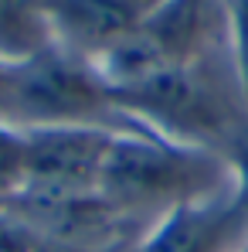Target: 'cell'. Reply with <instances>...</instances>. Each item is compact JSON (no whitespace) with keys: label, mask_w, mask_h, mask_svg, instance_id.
<instances>
[{"label":"cell","mask_w":248,"mask_h":252,"mask_svg":"<svg viewBox=\"0 0 248 252\" xmlns=\"http://www.w3.org/2000/svg\"><path fill=\"white\" fill-rule=\"evenodd\" d=\"M248 249V208L238 191L221 198L184 205L157 218L136 252H245Z\"/></svg>","instance_id":"5"},{"label":"cell","mask_w":248,"mask_h":252,"mask_svg":"<svg viewBox=\"0 0 248 252\" xmlns=\"http://www.w3.org/2000/svg\"><path fill=\"white\" fill-rule=\"evenodd\" d=\"M24 181V129L0 120V205H7Z\"/></svg>","instance_id":"8"},{"label":"cell","mask_w":248,"mask_h":252,"mask_svg":"<svg viewBox=\"0 0 248 252\" xmlns=\"http://www.w3.org/2000/svg\"><path fill=\"white\" fill-rule=\"evenodd\" d=\"M51 44L41 0H0V62L14 65Z\"/></svg>","instance_id":"7"},{"label":"cell","mask_w":248,"mask_h":252,"mask_svg":"<svg viewBox=\"0 0 248 252\" xmlns=\"http://www.w3.org/2000/svg\"><path fill=\"white\" fill-rule=\"evenodd\" d=\"M41 239L14 215L10 208L0 205V252H34Z\"/></svg>","instance_id":"10"},{"label":"cell","mask_w":248,"mask_h":252,"mask_svg":"<svg viewBox=\"0 0 248 252\" xmlns=\"http://www.w3.org/2000/svg\"><path fill=\"white\" fill-rule=\"evenodd\" d=\"M224 3H228V48L238 79L248 92V0H224Z\"/></svg>","instance_id":"9"},{"label":"cell","mask_w":248,"mask_h":252,"mask_svg":"<svg viewBox=\"0 0 248 252\" xmlns=\"http://www.w3.org/2000/svg\"><path fill=\"white\" fill-rule=\"evenodd\" d=\"M245 252H248V249H245Z\"/></svg>","instance_id":"13"},{"label":"cell","mask_w":248,"mask_h":252,"mask_svg":"<svg viewBox=\"0 0 248 252\" xmlns=\"http://www.w3.org/2000/svg\"><path fill=\"white\" fill-rule=\"evenodd\" d=\"M129 252H136V249H129Z\"/></svg>","instance_id":"12"},{"label":"cell","mask_w":248,"mask_h":252,"mask_svg":"<svg viewBox=\"0 0 248 252\" xmlns=\"http://www.w3.org/2000/svg\"><path fill=\"white\" fill-rule=\"evenodd\" d=\"M109 95L133 126L221 154L231 164L248 147V92L231 51L164 68L109 89Z\"/></svg>","instance_id":"1"},{"label":"cell","mask_w":248,"mask_h":252,"mask_svg":"<svg viewBox=\"0 0 248 252\" xmlns=\"http://www.w3.org/2000/svg\"><path fill=\"white\" fill-rule=\"evenodd\" d=\"M228 191H235L231 160L166 140L143 126L116 129L99 174V194L146 225L184 205L211 201Z\"/></svg>","instance_id":"2"},{"label":"cell","mask_w":248,"mask_h":252,"mask_svg":"<svg viewBox=\"0 0 248 252\" xmlns=\"http://www.w3.org/2000/svg\"><path fill=\"white\" fill-rule=\"evenodd\" d=\"M7 68H10V65H3V62H0V102H3V85H7Z\"/></svg>","instance_id":"11"},{"label":"cell","mask_w":248,"mask_h":252,"mask_svg":"<svg viewBox=\"0 0 248 252\" xmlns=\"http://www.w3.org/2000/svg\"><path fill=\"white\" fill-rule=\"evenodd\" d=\"M164 0H41L51 41L95 62L126 41Z\"/></svg>","instance_id":"6"},{"label":"cell","mask_w":248,"mask_h":252,"mask_svg":"<svg viewBox=\"0 0 248 252\" xmlns=\"http://www.w3.org/2000/svg\"><path fill=\"white\" fill-rule=\"evenodd\" d=\"M0 120L17 129L44 126H133L116 109L109 85L88 58L48 44L7 68Z\"/></svg>","instance_id":"3"},{"label":"cell","mask_w":248,"mask_h":252,"mask_svg":"<svg viewBox=\"0 0 248 252\" xmlns=\"http://www.w3.org/2000/svg\"><path fill=\"white\" fill-rule=\"evenodd\" d=\"M112 136H116L112 126L24 129V181H21V191L14 198L95 194L102 160L109 154Z\"/></svg>","instance_id":"4"}]
</instances>
